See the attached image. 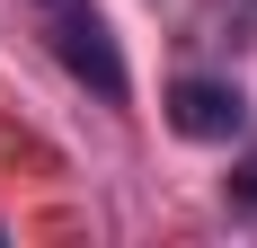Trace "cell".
<instances>
[{
    "label": "cell",
    "mask_w": 257,
    "mask_h": 248,
    "mask_svg": "<svg viewBox=\"0 0 257 248\" xmlns=\"http://www.w3.org/2000/svg\"><path fill=\"white\" fill-rule=\"evenodd\" d=\"M53 53H62V71H71V80H89L106 106L133 89V80H124V53H115V36H106V18H98V9H62V18H53Z\"/></svg>",
    "instance_id": "obj_1"
},
{
    "label": "cell",
    "mask_w": 257,
    "mask_h": 248,
    "mask_svg": "<svg viewBox=\"0 0 257 248\" xmlns=\"http://www.w3.org/2000/svg\"><path fill=\"white\" fill-rule=\"evenodd\" d=\"M169 124H178L186 142H239L248 133V98H239L231 80H178L169 89Z\"/></svg>",
    "instance_id": "obj_2"
},
{
    "label": "cell",
    "mask_w": 257,
    "mask_h": 248,
    "mask_svg": "<svg viewBox=\"0 0 257 248\" xmlns=\"http://www.w3.org/2000/svg\"><path fill=\"white\" fill-rule=\"evenodd\" d=\"M231 195H239V204H248V213H257V151H248V160H239V177H231Z\"/></svg>",
    "instance_id": "obj_3"
}]
</instances>
